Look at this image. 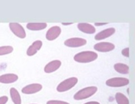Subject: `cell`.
Masks as SVG:
<instances>
[{
  "label": "cell",
  "instance_id": "obj_1",
  "mask_svg": "<svg viewBox=\"0 0 135 104\" xmlns=\"http://www.w3.org/2000/svg\"><path fill=\"white\" fill-rule=\"evenodd\" d=\"M98 54L93 51H84L76 54L74 57L75 61L79 63H89L95 60Z\"/></svg>",
  "mask_w": 135,
  "mask_h": 104
},
{
  "label": "cell",
  "instance_id": "obj_2",
  "mask_svg": "<svg viewBox=\"0 0 135 104\" xmlns=\"http://www.w3.org/2000/svg\"><path fill=\"white\" fill-rule=\"evenodd\" d=\"M97 91V88L95 86H89L83 88L74 96V99L75 100H83L89 98L91 96H93Z\"/></svg>",
  "mask_w": 135,
  "mask_h": 104
},
{
  "label": "cell",
  "instance_id": "obj_3",
  "mask_svg": "<svg viewBox=\"0 0 135 104\" xmlns=\"http://www.w3.org/2000/svg\"><path fill=\"white\" fill-rule=\"evenodd\" d=\"M78 81V80L76 77H72L66 79L58 84L56 90L58 92H64L68 90H70L76 85Z\"/></svg>",
  "mask_w": 135,
  "mask_h": 104
},
{
  "label": "cell",
  "instance_id": "obj_4",
  "mask_svg": "<svg viewBox=\"0 0 135 104\" xmlns=\"http://www.w3.org/2000/svg\"><path fill=\"white\" fill-rule=\"evenodd\" d=\"M105 84L107 86L112 87V88H119L128 85L129 84V80L126 78H113L107 80Z\"/></svg>",
  "mask_w": 135,
  "mask_h": 104
},
{
  "label": "cell",
  "instance_id": "obj_5",
  "mask_svg": "<svg viewBox=\"0 0 135 104\" xmlns=\"http://www.w3.org/2000/svg\"><path fill=\"white\" fill-rule=\"evenodd\" d=\"M9 28L13 33L20 39H25L26 37L25 30L23 26L18 23H10L9 24Z\"/></svg>",
  "mask_w": 135,
  "mask_h": 104
},
{
  "label": "cell",
  "instance_id": "obj_6",
  "mask_svg": "<svg viewBox=\"0 0 135 104\" xmlns=\"http://www.w3.org/2000/svg\"><path fill=\"white\" fill-rule=\"evenodd\" d=\"M87 43V41L84 39L78 38V37H74V38H70L66 40L64 42V45L68 47L76 48L80 47Z\"/></svg>",
  "mask_w": 135,
  "mask_h": 104
},
{
  "label": "cell",
  "instance_id": "obj_7",
  "mask_svg": "<svg viewBox=\"0 0 135 104\" xmlns=\"http://www.w3.org/2000/svg\"><path fill=\"white\" fill-rule=\"evenodd\" d=\"M115 45L111 42H101L95 44L93 46L94 49L101 53H108L115 49Z\"/></svg>",
  "mask_w": 135,
  "mask_h": 104
},
{
  "label": "cell",
  "instance_id": "obj_8",
  "mask_svg": "<svg viewBox=\"0 0 135 104\" xmlns=\"http://www.w3.org/2000/svg\"><path fill=\"white\" fill-rule=\"evenodd\" d=\"M61 33V28L58 26L52 27L48 30L46 34V38L48 41H54L56 39Z\"/></svg>",
  "mask_w": 135,
  "mask_h": 104
},
{
  "label": "cell",
  "instance_id": "obj_9",
  "mask_svg": "<svg viewBox=\"0 0 135 104\" xmlns=\"http://www.w3.org/2000/svg\"><path fill=\"white\" fill-rule=\"evenodd\" d=\"M42 89V86L40 84H31L25 86L22 89V93L25 94H33L40 92Z\"/></svg>",
  "mask_w": 135,
  "mask_h": 104
},
{
  "label": "cell",
  "instance_id": "obj_10",
  "mask_svg": "<svg viewBox=\"0 0 135 104\" xmlns=\"http://www.w3.org/2000/svg\"><path fill=\"white\" fill-rule=\"evenodd\" d=\"M115 32V28H108L106 29L103 30L101 32H98V33L95 36V39L96 41H101L105 39H107L108 37H111Z\"/></svg>",
  "mask_w": 135,
  "mask_h": 104
},
{
  "label": "cell",
  "instance_id": "obj_11",
  "mask_svg": "<svg viewBox=\"0 0 135 104\" xmlns=\"http://www.w3.org/2000/svg\"><path fill=\"white\" fill-rule=\"evenodd\" d=\"M61 64H62L61 61L58 60H54L49 62L45 66L44 70L46 73H52V72L56 71L58 69H59V68L61 66Z\"/></svg>",
  "mask_w": 135,
  "mask_h": 104
},
{
  "label": "cell",
  "instance_id": "obj_12",
  "mask_svg": "<svg viewBox=\"0 0 135 104\" xmlns=\"http://www.w3.org/2000/svg\"><path fill=\"white\" fill-rule=\"evenodd\" d=\"M42 46V42L40 40L36 41L35 42H32V45L28 48L27 50V54L29 56H32L35 55L37 54L38 50H39L41 49Z\"/></svg>",
  "mask_w": 135,
  "mask_h": 104
},
{
  "label": "cell",
  "instance_id": "obj_13",
  "mask_svg": "<svg viewBox=\"0 0 135 104\" xmlns=\"http://www.w3.org/2000/svg\"><path fill=\"white\" fill-rule=\"evenodd\" d=\"M19 77L15 74H6L0 76V83L2 84H11L18 80Z\"/></svg>",
  "mask_w": 135,
  "mask_h": 104
},
{
  "label": "cell",
  "instance_id": "obj_14",
  "mask_svg": "<svg viewBox=\"0 0 135 104\" xmlns=\"http://www.w3.org/2000/svg\"><path fill=\"white\" fill-rule=\"evenodd\" d=\"M78 28L80 31L86 34H93L96 31L94 26L87 23H78Z\"/></svg>",
  "mask_w": 135,
  "mask_h": 104
},
{
  "label": "cell",
  "instance_id": "obj_15",
  "mask_svg": "<svg viewBox=\"0 0 135 104\" xmlns=\"http://www.w3.org/2000/svg\"><path fill=\"white\" fill-rule=\"evenodd\" d=\"M47 27L46 23H28L27 25V28L31 31H41Z\"/></svg>",
  "mask_w": 135,
  "mask_h": 104
},
{
  "label": "cell",
  "instance_id": "obj_16",
  "mask_svg": "<svg viewBox=\"0 0 135 104\" xmlns=\"http://www.w3.org/2000/svg\"><path fill=\"white\" fill-rule=\"evenodd\" d=\"M114 69L122 74H128L129 73V67L128 65L123 63H117L114 65Z\"/></svg>",
  "mask_w": 135,
  "mask_h": 104
},
{
  "label": "cell",
  "instance_id": "obj_17",
  "mask_svg": "<svg viewBox=\"0 0 135 104\" xmlns=\"http://www.w3.org/2000/svg\"><path fill=\"white\" fill-rule=\"evenodd\" d=\"M10 96L14 104H21V98L19 92L15 88H11L10 89Z\"/></svg>",
  "mask_w": 135,
  "mask_h": 104
},
{
  "label": "cell",
  "instance_id": "obj_18",
  "mask_svg": "<svg viewBox=\"0 0 135 104\" xmlns=\"http://www.w3.org/2000/svg\"><path fill=\"white\" fill-rule=\"evenodd\" d=\"M115 100L117 104H129L128 99L123 93L118 92L115 95Z\"/></svg>",
  "mask_w": 135,
  "mask_h": 104
},
{
  "label": "cell",
  "instance_id": "obj_19",
  "mask_svg": "<svg viewBox=\"0 0 135 104\" xmlns=\"http://www.w3.org/2000/svg\"><path fill=\"white\" fill-rule=\"evenodd\" d=\"M13 51V48L11 46H0V56L10 54Z\"/></svg>",
  "mask_w": 135,
  "mask_h": 104
},
{
  "label": "cell",
  "instance_id": "obj_20",
  "mask_svg": "<svg viewBox=\"0 0 135 104\" xmlns=\"http://www.w3.org/2000/svg\"><path fill=\"white\" fill-rule=\"evenodd\" d=\"M46 104H70L69 103L64 101H59V100H50L48 101Z\"/></svg>",
  "mask_w": 135,
  "mask_h": 104
},
{
  "label": "cell",
  "instance_id": "obj_21",
  "mask_svg": "<svg viewBox=\"0 0 135 104\" xmlns=\"http://www.w3.org/2000/svg\"><path fill=\"white\" fill-rule=\"evenodd\" d=\"M121 53L124 56L128 58V57H129V48L128 47L124 48V49L122 50Z\"/></svg>",
  "mask_w": 135,
  "mask_h": 104
},
{
  "label": "cell",
  "instance_id": "obj_22",
  "mask_svg": "<svg viewBox=\"0 0 135 104\" xmlns=\"http://www.w3.org/2000/svg\"><path fill=\"white\" fill-rule=\"evenodd\" d=\"M8 101V97L7 96H2L0 97V104H6Z\"/></svg>",
  "mask_w": 135,
  "mask_h": 104
},
{
  "label": "cell",
  "instance_id": "obj_23",
  "mask_svg": "<svg viewBox=\"0 0 135 104\" xmlns=\"http://www.w3.org/2000/svg\"><path fill=\"white\" fill-rule=\"evenodd\" d=\"M109 23H95V26H103L105 25H107Z\"/></svg>",
  "mask_w": 135,
  "mask_h": 104
},
{
  "label": "cell",
  "instance_id": "obj_24",
  "mask_svg": "<svg viewBox=\"0 0 135 104\" xmlns=\"http://www.w3.org/2000/svg\"><path fill=\"white\" fill-rule=\"evenodd\" d=\"M84 104H100L98 101H89V102L85 103Z\"/></svg>",
  "mask_w": 135,
  "mask_h": 104
},
{
  "label": "cell",
  "instance_id": "obj_25",
  "mask_svg": "<svg viewBox=\"0 0 135 104\" xmlns=\"http://www.w3.org/2000/svg\"><path fill=\"white\" fill-rule=\"evenodd\" d=\"M73 23H62V25H72Z\"/></svg>",
  "mask_w": 135,
  "mask_h": 104
}]
</instances>
